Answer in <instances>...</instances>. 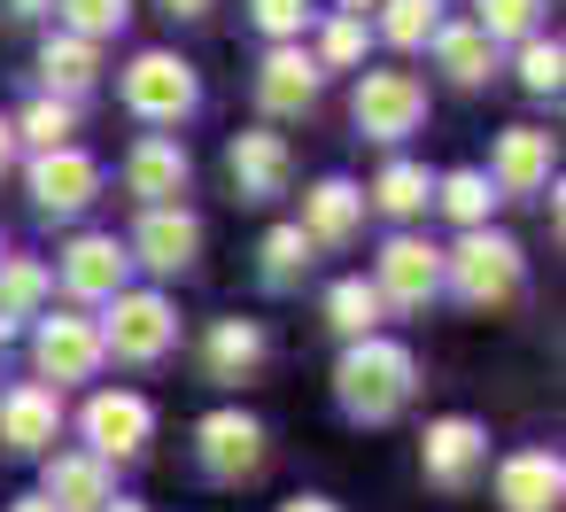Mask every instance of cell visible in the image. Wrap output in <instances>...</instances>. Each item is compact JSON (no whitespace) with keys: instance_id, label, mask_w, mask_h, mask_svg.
Segmentation results:
<instances>
[{"instance_id":"8d00e7d4","label":"cell","mask_w":566,"mask_h":512,"mask_svg":"<svg viewBox=\"0 0 566 512\" xmlns=\"http://www.w3.org/2000/svg\"><path fill=\"white\" fill-rule=\"evenodd\" d=\"M280 512H342L334 497H295V504H280Z\"/></svg>"},{"instance_id":"d6986e66","label":"cell","mask_w":566,"mask_h":512,"mask_svg":"<svg viewBox=\"0 0 566 512\" xmlns=\"http://www.w3.org/2000/svg\"><path fill=\"white\" fill-rule=\"evenodd\" d=\"M125 179H133V195L156 210V202H171V195H187V148L179 140H164V133H148L133 156H125Z\"/></svg>"},{"instance_id":"836d02e7","label":"cell","mask_w":566,"mask_h":512,"mask_svg":"<svg viewBox=\"0 0 566 512\" xmlns=\"http://www.w3.org/2000/svg\"><path fill=\"white\" fill-rule=\"evenodd\" d=\"M558 79H566V48L558 40H527L520 48V86L527 94H558Z\"/></svg>"},{"instance_id":"9a60e30c","label":"cell","mask_w":566,"mask_h":512,"mask_svg":"<svg viewBox=\"0 0 566 512\" xmlns=\"http://www.w3.org/2000/svg\"><path fill=\"white\" fill-rule=\"evenodd\" d=\"M481 458H489V435L473 419H434L427 427V481L434 489H473Z\"/></svg>"},{"instance_id":"52a82bcc","label":"cell","mask_w":566,"mask_h":512,"mask_svg":"<svg viewBox=\"0 0 566 512\" xmlns=\"http://www.w3.org/2000/svg\"><path fill=\"white\" fill-rule=\"evenodd\" d=\"M102 195V164L94 156H78V148H40V164H32V202L48 210V218H71V210H86Z\"/></svg>"},{"instance_id":"74e56055","label":"cell","mask_w":566,"mask_h":512,"mask_svg":"<svg viewBox=\"0 0 566 512\" xmlns=\"http://www.w3.org/2000/svg\"><path fill=\"white\" fill-rule=\"evenodd\" d=\"M40 9H55V0H9V17H40Z\"/></svg>"},{"instance_id":"83f0119b","label":"cell","mask_w":566,"mask_h":512,"mask_svg":"<svg viewBox=\"0 0 566 512\" xmlns=\"http://www.w3.org/2000/svg\"><path fill=\"white\" fill-rule=\"evenodd\" d=\"M380 32L396 40V48H427L434 40V24H442V0H380Z\"/></svg>"},{"instance_id":"b9f144b4","label":"cell","mask_w":566,"mask_h":512,"mask_svg":"<svg viewBox=\"0 0 566 512\" xmlns=\"http://www.w3.org/2000/svg\"><path fill=\"white\" fill-rule=\"evenodd\" d=\"M102 512H148V504H125V497H109V504H102Z\"/></svg>"},{"instance_id":"7402d4cb","label":"cell","mask_w":566,"mask_h":512,"mask_svg":"<svg viewBox=\"0 0 566 512\" xmlns=\"http://www.w3.org/2000/svg\"><path fill=\"white\" fill-rule=\"evenodd\" d=\"M202 365H210V380H241V373H256V365H264V326H249V318H218L210 342H202Z\"/></svg>"},{"instance_id":"ffe728a7","label":"cell","mask_w":566,"mask_h":512,"mask_svg":"<svg viewBox=\"0 0 566 512\" xmlns=\"http://www.w3.org/2000/svg\"><path fill=\"white\" fill-rule=\"evenodd\" d=\"M543 179H551V133L512 125V133L496 140V179H489V187H504V195H535Z\"/></svg>"},{"instance_id":"4fadbf2b","label":"cell","mask_w":566,"mask_h":512,"mask_svg":"<svg viewBox=\"0 0 566 512\" xmlns=\"http://www.w3.org/2000/svg\"><path fill=\"white\" fill-rule=\"evenodd\" d=\"M226 171H233V187H241V202H272V195H287V140L280 133H233V148H226Z\"/></svg>"},{"instance_id":"d590c367","label":"cell","mask_w":566,"mask_h":512,"mask_svg":"<svg viewBox=\"0 0 566 512\" xmlns=\"http://www.w3.org/2000/svg\"><path fill=\"white\" fill-rule=\"evenodd\" d=\"M318 55H326L334 71H349V63L365 55V24H357V17H334V24H326V40H318Z\"/></svg>"},{"instance_id":"1f68e13d","label":"cell","mask_w":566,"mask_h":512,"mask_svg":"<svg viewBox=\"0 0 566 512\" xmlns=\"http://www.w3.org/2000/svg\"><path fill=\"white\" fill-rule=\"evenodd\" d=\"M303 264H311V233H303V226H272V233H264V280L287 288Z\"/></svg>"},{"instance_id":"9c48e42d","label":"cell","mask_w":566,"mask_h":512,"mask_svg":"<svg viewBox=\"0 0 566 512\" xmlns=\"http://www.w3.org/2000/svg\"><path fill=\"white\" fill-rule=\"evenodd\" d=\"M148 427H156V411H148V396H133V388H102V396L86 404V450H94V458H133V450L148 442Z\"/></svg>"},{"instance_id":"7bdbcfd3","label":"cell","mask_w":566,"mask_h":512,"mask_svg":"<svg viewBox=\"0 0 566 512\" xmlns=\"http://www.w3.org/2000/svg\"><path fill=\"white\" fill-rule=\"evenodd\" d=\"M365 9H373V0H342V17H365Z\"/></svg>"},{"instance_id":"e575fe53","label":"cell","mask_w":566,"mask_h":512,"mask_svg":"<svg viewBox=\"0 0 566 512\" xmlns=\"http://www.w3.org/2000/svg\"><path fill=\"white\" fill-rule=\"evenodd\" d=\"M249 17H256V32L295 40V32H303V17H311V0H249Z\"/></svg>"},{"instance_id":"30bf717a","label":"cell","mask_w":566,"mask_h":512,"mask_svg":"<svg viewBox=\"0 0 566 512\" xmlns=\"http://www.w3.org/2000/svg\"><path fill=\"white\" fill-rule=\"evenodd\" d=\"M133 257H140L148 272H187V264L202 257V218L179 210V202H156V210L140 218V233H133Z\"/></svg>"},{"instance_id":"d6a6232c","label":"cell","mask_w":566,"mask_h":512,"mask_svg":"<svg viewBox=\"0 0 566 512\" xmlns=\"http://www.w3.org/2000/svg\"><path fill=\"white\" fill-rule=\"evenodd\" d=\"M125 17H133V0H63V24L78 40H109V32H125Z\"/></svg>"},{"instance_id":"ac0fdd59","label":"cell","mask_w":566,"mask_h":512,"mask_svg":"<svg viewBox=\"0 0 566 512\" xmlns=\"http://www.w3.org/2000/svg\"><path fill=\"white\" fill-rule=\"evenodd\" d=\"M311 94H318V63L303 48H272L264 71H256V102L272 117H295V109H311Z\"/></svg>"},{"instance_id":"e0dca14e","label":"cell","mask_w":566,"mask_h":512,"mask_svg":"<svg viewBox=\"0 0 566 512\" xmlns=\"http://www.w3.org/2000/svg\"><path fill=\"white\" fill-rule=\"evenodd\" d=\"M55 427H63L55 388H40V380L9 388V404H0V442H9V450H48V442H55Z\"/></svg>"},{"instance_id":"5bb4252c","label":"cell","mask_w":566,"mask_h":512,"mask_svg":"<svg viewBox=\"0 0 566 512\" xmlns=\"http://www.w3.org/2000/svg\"><path fill=\"white\" fill-rule=\"evenodd\" d=\"M125 264H133V249H117L109 233H86L63 249V288L86 303H109V295H125Z\"/></svg>"},{"instance_id":"d4e9b609","label":"cell","mask_w":566,"mask_h":512,"mask_svg":"<svg viewBox=\"0 0 566 512\" xmlns=\"http://www.w3.org/2000/svg\"><path fill=\"white\" fill-rule=\"evenodd\" d=\"M40 303H48V264H32V257L0 264V334H17Z\"/></svg>"},{"instance_id":"4316f807","label":"cell","mask_w":566,"mask_h":512,"mask_svg":"<svg viewBox=\"0 0 566 512\" xmlns=\"http://www.w3.org/2000/svg\"><path fill=\"white\" fill-rule=\"evenodd\" d=\"M373 202H380L388 218H419V210L434 202V187H427V171H419V164H388V171L373 179Z\"/></svg>"},{"instance_id":"f35d334b","label":"cell","mask_w":566,"mask_h":512,"mask_svg":"<svg viewBox=\"0 0 566 512\" xmlns=\"http://www.w3.org/2000/svg\"><path fill=\"white\" fill-rule=\"evenodd\" d=\"M164 9H171V17H202V9H210V0H164Z\"/></svg>"},{"instance_id":"f1b7e54d","label":"cell","mask_w":566,"mask_h":512,"mask_svg":"<svg viewBox=\"0 0 566 512\" xmlns=\"http://www.w3.org/2000/svg\"><path fill=\"white\" fill-rule=\"evenodd\" d=\"M71 133H78V109H71L63 94L32 102V109H24V125H17V140H32V148H71Z\"/></svg>"},{"instance_id":"cb8c5ba5","label":"cell","mask_w":566,"mask_h":512,"mask_svg":"<svg viewBox=\"0 0 566 512\" xmlns=\"http://www.w3.org/2000/svg\"><path fill=\"white\" fill-rule=\"evenodd\" d=\"M40 71H48V86L71 102V94H86V86L102 79V55H94V40H78V32H55V40L40 48Z\"/></svg>"},{"instance_id":"7c38bea8","label":"cell","mask_w":566,"mask_h":512,"mask_svg":"<svg viewBox=\"0 0 566 512\" xmlns=\"http://www.w3.org/2000/svg\"><path fill=\"white\" fill-rule=\"evenodd\" d=\"M558 497H566L558 450H512V458L496 466V504H504V512H558Z\"/></svg>"},{"instance_id":"5b68a950","label":"cell","mask_w":566,"mask_h":512,"mask_svg":"<svg viewBox=\"0 0 566 512\" xmlns=\"http://www.w3.org/2000/svg\"><path fill=\"white\" fill-rule=\"evenodd\" d=\"M125 109L133 117H148V125H179L187 109H195V71L179 63V55H140L133 71H125Z\"/></svg>"},{"instance_id":"3957f363","label":"cell","mask_w":566,"mask_h":512,"mask_svg":"<svg viewBox=\"0 0 566 512\" xmlns=\"http://www.w3.org/2000/svg\"><path fill=\"white\" fill-rule=\"evenodd\" d=\"M349 109H357V133H365V140H403V133H419V117H427V86H419L411 71H365Z\"/></svg>"},{"instance_id":"4dcf8cb0","label":"cell","mask_w":566,"mask_h":512,"mask_svg":"<svg viewBox=\"0 0 566 512\" xmlns=\"http://www.w3.org/2000/svg\"><path fill=\"white\" fill-rule=\"evenodd\" d=\"M535 9H543V0H481L473 32L481 40H535Z\"/></svg>"},{"instance_id":"f546056e","label":"cell","mask_w":566,"mask_h":512,"mask_svg":"<svg viewBox=\"0 0 566 512\" xmlns=\"http://www.w3.org/2000/svg\"><path fill=\"white\" fill-rule=\"evenodd\" d=\"M434 202H442V210H450V218H458V226L473 233V226L489 218V202H496V187H489L481 171H450V179L434 187Z\"/></svg>"},{"instance_id":"60d3db41","label":"cell","mask_w":566,"mask_h":512,"mask_svg":"<svg viewBox=\"0 0 566 512\" xmlns=\"http://www.w3.org/2000/svg\"><path fill=\"white\" fill-rule=\"evenodd\" d=\"M17 512H55V504L48 497H17Z\"/></svg>"},{"instance_id":"8992f818","label":"cell","mask_w":566,"mask_h":512,"mask_svg":"<svg viewBox=\"0 0 566 512\" xmlns=\"http://www.w3.org/2000/svg\"><path fill=\"white\" fill-rule=\"evenodd\" d=\"M32 357H40V373L63 388V380H86L109 349H102V326L94 318H78V311H55V318H40V334H32Z\"/></svg>"},{"instance_id":"ab89813d","label":"cell","mask_w":566,"mask_h":512,"mask_svg":"<svg viewBox=\"0 0 566 512\" xmlns=\"http://www.w3.org/2000/svg\"><path fill=\"white\" fill-rule=\"evenodd\" d=\"M9 156H17V125H0V171H9Z\"/></svg>"},{"instance_id":"44dd1931","label":"cell","mask_w":566,"mask_h":512,"mask_svg":"<svg viewBox=\"0 0 566 512\" xmlns=\"http://www.w3.org/2000/svg\"><path fill=\"white\" fill-rule=\"evenodd\" d=\"M357 218H365V195H357L349 179H326V187H311V202H303L311 249H342V241L357 233Z\"/></svg>"},{"instance_id":"ba28073f","label":"cell","mask_w":566,"mask_h":512,"mask_svg":"<svg viewBox=\"0 0 566 512\" xmlns=\"http://www.w3.org/2000/svg\"><path fill=\"white\" fill-rule=\"evenodd\" d=\"M380 303H403V311H427V295L442 288V249L434 241H411V233H396L388 249H380Z\"/></svg>"},{"instance_id":"8fae6325","label":"cell","mask_w":566,"mask_h":512,"mask_svg":"<svg viewBox=\"0 0 566 512\" xmlns=\"http://www.w3.org/2000/svg\"><path fill=\"white\" fill-rule=\"evenodd\" d=\"M195 450H202V466H210L218 481H249V473L264 466V427H256L249 411H210L202 435H195Z\"/></svg>"},{"instance_id":"603a6c76","label":"cell","mask_w":566,"mask_h":512,"mask_svg":"<svg viewBox=\"0 0 566 512\" xmlns=\"http://www.w3.org/2000/svg\"><path fill=\"white\" fill-rule=\"evenodd\" d=\"M434 63L450 71V86H481L496 71V40H481L473 24H434Z\"/></svg>"},{"instance_id":"2e32d148","label":"cell","mask_w":566,"mask_h":512,"mask_svg":"<svg viewBox=\"0 0 566 512\" xmlns=\"http://www.w3.org/2000/svg\"><path fill=\"white\" fill-rule=\"evenodd\" d=\"M55 512H102L109 504V458L94 450H71V458H48V489H40Z\"/></svg>"},{"instance_id":"7a4b0ae2","label":"cell","mask_w":566,"mask_h":512,"mask_svg":"<svg viewBox=\"0 0 566 512\" xmlns=\"http://www.w3.org/2000/svg\"><path fill=\"white\" fill-rule=\"evenodd\" d=\"M442 280L473 303V311H496V303H512L520 295V241H504V233H465L450 257H442Z\"/></svg>"},{"instance_id":"6da1fadb","label":"cell","mask_w":566,"mask_h":512,"mask_svg":"<svg viewBox=\"0 0 566 512\" xmlns=\"http://www.w3.org/2000/svg\"><path fill=\"white\" fill-rule=\"evenodd\" d=\"M411 388H419L411 349H403V342H380V334L349 342V349H342V365H334V396H342V411H349V419H365V427L396 419V411L411 404Z\"/></svg>"},{"instance_id":"277c9868","label":"cell","mask_w":566,"mask_h":512,"mask_svg":"<svg viewBox=\"0 0 566 512\" xmlns=\"http://www.w3.org/2000/svg\"><path fill=\"white\" fill-rule=\"evenodd\" d=\"M179 318L164 295H109V326H102V349H117L125 365H156L171 349Z\"/></svg>"},{"instance_id":"484cf974","label":"cell","mask_w":566,"mask_h":512,"mask_svg":"<svg viewBox=\"0 0 566 512\" xmlns=\"http://www.w3.org/2000/svg\"><path fill=\"white\" fill-rule=\"evenodd\" d=\"M380 288H365V280H334L326 288V318H334V334H349V342H365L373 326H380Z\"/></svg>"}]
</instances>
